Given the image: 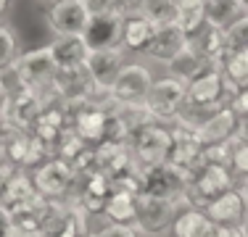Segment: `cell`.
<instances>
[{"instance_id":"cell-1","label":"cell","mask_w":248,"mask_h":237,"mask_svg":"<svg viewBox=\"0 0 248 237\" xmlns=\"http://www.w3.org/2000/svg\"><path fill=\"white\" fill-rule=\"evenodd\" d=\"M127 145H129V153H132V163L140 171L167 163L169 150H172V129L164 121H148L129 134Z\"/></svg>"},{"instance_id":"cell-2","label":"cell","mask_w":248,"mask_h":237,"mask_svg":"<svg viewBox=\"0 0 248 237\" xmlns=\"http://www.w3.org/2000/svg\"><path fill=\"white\" fill-rule=\"evenodd\" d=\"M232 174L230 166L222 163H203L190 174V185H187L185 200L190 203V208H206L211 200H217L219 195L232 190Z\"/></svg>"},{"instance_id":"cell-3","label":"cell","mask_w":248,"mask_h":237,"mask_svg":"<svg viewBox=\"0 0 248 237\" xmlns=\"http://www.w3.org/2000/svg\"><path fill=\"white\" fill-rule=\"evenodd\" d=\"M185 95H187V85L174 76L164 74L156 76L151 85L148 95H145V108L156 121H174L180 116V111L185 108Z\"/></svg>"},{"instance_id":"cell-4","label":"cell","mask_w":248,"mask_h":237,"mask_svg":"<svg viewBox=\"0 0 248 237\" xmlns=\"http://www.w3.org/2000/svg\"><path fill=\"white\" fill-rule=\"evenodd\" d=\"M143 193L145 195H156V198H167L174 200V203H182L187 193V185H190V174L185 169L174 163H158L151 166V169H143Z\"/></svg>"},{"instance_id":"cell-5","label":"cell","mask_w":248,"mask_h":237,"mask_svg":"<svg viewBox=\"0 0 248 237\" xmlns=\"http://www.w3.org/2000/svg\"><path fill=\"white\" fill-rule=\"evenodd\" d=\"M14 69L32 92H43V90H48V87H53L56 74H58V66H56V61H53L48 45H40V47H32V50L21 53V56L16 58Z\"/></svg>"},{"instance_id":"cell-6","label":"cell","mask_w":248,"mask_h":237,"mask_svg":"<svg viewBox=\"0 0 248 237\" xmlns=\"http://www.w3.org/2000/svg\"><path fill=\"white\" fill-rule=\"evenodd\" d=\"M153 69L143 61H127L111 87V100L114 103H145L151 85H153Z\"/></svg>"},{"instance_id":"cell-7","label":"cell","mask_w":248,"mask_h":237,"mask_svg":"<svg viewBox=\"0 0 248 237\" xmlns=\"http://www.w3.org/2000/svg\"><path fill=\"white\" fill-rule=\"evenodd\" d=\"M90 14L85 11L82 0H48L45 5V27L53 37L63 34H85Z\"/></svg>"},{"instance_id":"cell-8","label":"cell","mask_w":248,"mask_h":237,"mask_svg":"<svg viewBox=\"0 0 248 237\" xmlns=\"http://www.w3.org/2000/svg\"><path fill=\"white\" fill-rule=\"evenodd\" d=\"M77 177L79 174L63 158L50 156V161H45L40 166L32 179H34V187H37V193L43 198L56 200V198H69L72 195V190L77 187Z\"/></svg>"},{"instance_id":"cell-9","label":"cell","mask_w":248,"mask_h":237,"mask_svg":"<svg viewBox=\"0 0 248 237\" xmlns=\"http://www.w3.org/2000/svg\"><path fill=\"white\" fill-rule=\"evenodd\" d=\"M174 208H177L174 200L140 193L138 195V216H135L132 227L138 229V232H145V235H153V237L164 235L167 229H172V224H174Z\"/></svg>"},{"instance_id":"cell-10","label":"cell","mask_w":248,"mask_h":237,"mask_svg":"<svg viewBox=\"0 0 248 237\" xmlns=\"http://www.w3.org/2000/svg\"><path fill=\"white\" fill-rule=\"evenodd\" d=\"M87 213L77 200L69 203H53L50 216L45 219L37 237H82L87 235Z\"/></svg>"},{"instance_id":"cell-11","label":"cell","mask_w":248,"mask_h":237,"mask_svg":"<svg viewBox=\"0 0 248 237\" xmlns=\"http://www.w3.org/2000/svg\"><path fill=\"white\" fill-rule=\"evenodd\" d=\"M124 47H114V50H90L85 61V71L90 76L93 87L100 92V95H108L111 87H114L116 76H119L124 61Z\"/></svg>"},{"instance_id":"cell-12","label":"cell","mask_w":248,"mask_h":237,"mask_svg":"<svg viewBox=\"0 0 248 237\" xmlns=\"http://www.w3.org/2000/svg\"><path fill=\"white\" fill-rule=\"evenodd\" d=\"M167 161L185 169L187 174H193L198 166H203V145L196 137V129L185 127L180 121L174 124L172 127V150H169Z\"/></svg>"},{"instance_id":"cell-13","label":"cell","mask_w":248,"mask_h":237,"mask_svg":"<svg viewBox=\"0 0 248 237\" xmlns=\"http://www.w3.org/2000/svg\"><path fill=\"white\" fill-rule=\"evenodd\" d=\"M240 121H243V118L235 114L230 105H222V108H217L214 114H209L196 127V137L201 140L203 148L217 145V142H227V140L238 137Z\"/></svg>"},{"instance_id":"cell-14","label":"cell","mask_w":248,"mask_h":237,"mask_svg":"<svg viewBox=\"0 0 248 237\" xmlns=\"http://www.w3.org/2000/svg\"><path fill=\"white\" fill-rule=\"evenodd\" d=\"M93 166H95V171H100V174L116 179L122 171H127L129 166H135L132 163V153H129V145L124 140L98 142V145L93 148Z\"/></svg>"},{"instance_id":"cell-15","label":"cell","mask_w":248,"mask_h":237,"mask_svg":"<svg viewBox=\"0 0 248 237\" xmlns=\"http://www.w3.org/2000/svg\"><path fill=\"white\" fill-rule=\"evenodd\" d=\"M122 24L124 16H90L82 40L90 50H114L122 47Z\"/></svg>"},{"instance_id":"cell-16","label":"cell","mask_w":248,"mask_h":237,"mask_svg":"<svg viewBox=\"0 0 248 237\" xmlns=\"http://www.w3.org/2000/svg\"><path fill=\"white\" fill-rule=\"evenodd\" d=\"M153 34H156V24H151L143 14L138 11H129L124 16L122 24V47L129 56H145V50L153 43Z\"/></svg>"},{"instance_id":"cell-17","label":"cell","mask_w":248,"mask_h":237,"mask_svg":"<svg viewBox=\"0 0 248 237\" xmlns=\"http://www.w3.org/2000/svg\"><path fill=\"white\" fill-rule=\"evenodd\" d=\"M187 34L182 32L180 24H167V27H156V34H153V43L145 50V58L151 63H158V66H167L169 61L177 56V53L185 47Z\"/></svg>"},{"instance_id":"cell-18","label":"cell","mask_w":248,"mask_h":237,"mask_svg":"<svg viewBox=\"0 0 248 237\" xmlns=\"http://www.w3.org/2000/svg\"><path fill=\"white\" fill-rule=\"evenodd\" d=\"M50 56L56 61L58 71L63 69H79L85 66L87 56H90V47L82 40V34H63V37H53L50 43Z\"/></svg>"},{"instance_id":"cell-19","label":"cell","mask_w":248,"mask_h":237,"mask_svg":"<svg viewBox=\"0 0 248 237\" xmlns=\"http://www.w3.org/2000/svg\"><path fill=\"white\" fill-rule=\"evenodd\" d=\"M111 193H114V179L100 174V171H90V174H85V187H82V193L74 200L87 213H103L106 200H108Z\"/></svg>"},{"instance_id":"cell-20","label":"cell","mask_w":248,"mask_h":237,"mask_svg":"<svg viewBox=\"0 0 248 237\" xmlns=\"http://www.w3.org/2000/svg\"><path fill=\"white\" fill-rule=\"evenodd\" d=\"M246 211H248V203L240 195V190L235 187L206 206V213L214 224H240L246 219Z\"/></svg>"},{"instance_id":"cell-21","label":"cell","mask_w":248,"mask_h":237,"mask_svg":"<svg viewBox=\"0 0 248 237\" xmlns=\"http://www.w3.org/2000/svg\"><path fill=\"white\" fill-rule=\"evenodd\" d=\"M209 66H214V63H209L206 58H201L198 53L185 43V47H182V50L177 53V56L164 69H167L169 76H174V79H180V82H185V85H187V82L196 79L198 74H203Z\"/></svg>"},{"instance_id":"cell-22","label":"cell","mask_w":248,"mask_h":237,"mask_svg":"<svg viewBox=\"0 0 248 237\" xmlns=\"http://www.w3.org/2000/svg\"><path fill=\"white\" fill-rule=\"evenodd\" d=\"M211 229H214V222L201 208H185L172 224L174 237H209Z\"/></svg>"},{"instance_id":"cell-23","label":"cell","mask_w":248,"mask_h":237,"mask_svg":"<svg viewBox=\"0 0 248 237\" xmlns=\"http://www.w3.org/2000/svg\"><path fill=\"white\" fill-rule=\"evenodd\" d=\"M106 219L114 224H135L138 216V195L127 193V190H114L106 200Z\"/></svg>"},{"instance_id":"cell-24","label":"cell","mask_w":248,"mask_h":237,"mask_svg":"<svg viewBox=\"0 0 248 237\" xmlns=\"http://www.w3.org/2000/svg\"><path fill=\"white\" fill-rule=\"evenodd\" d=\"M248 8L240 0H206V24L217 29H227L232 21L246 16Z\"/></svg>"},{"instance_id":"cell-25","label":"cell","mask_w":248,"mask_h":237,"mask_svg":"<svg viewBox=\"0 0 248 237\" xmlns=\"http://www.w3.org/2000/svg\"><path fill=\"white\" fill-rule=\"evenodd\" d=\"M177 24L187 37L206 27V0H177Z\"/></svg>"},{"instance_id":"cell-26","label":"cell","mask_w":248,"mask_h":237,"mask_svg":"<svg viewBox=\"0 0 248 237\" xmlns=\"http://www.w3.org/2000/svg\"><path fill=\"white\" fill-rule=\"evenodd\" d=\"M222 74H224V79L232 85L235 92L248 87V47H243V50H232V53L224 56Z\"/></svg>"},{"instance_id":"cell-27","label":"cell","mask_w":248,"mask_h":237,"mask_svg":"<svg viewBox=\"0 0 248 237\" xmlns=\"http://www.w3.org/2000/svg\"><path fill=\"white\" fill-rule=\"evenodd\" d=\"M132 11L143 14L145 19L156 27L177 24V0H140Z\"/></svg>"},{"instance_id":"cell-28","label":"cell","mask_w":248,"mask_h":237,"mask_svg":"<svg viewBox=\"0 0 248 237\" xmlns=\"http://www.w3.org/2000/svg\"><path fill=\"white\" fill-rule=\"evenodd\" d=\"M19 56H21V47H19V34H16V29L11 27L8 21H0V71L14 66Z\"/></svg>"},{"instance_id":"cell-29","label":"cell","mask_w":248,"mask_h":237,"mask_svg":"<svg viewBox=\"0 0 248 237\" xmlns=\"http://www.w3.org/2000/svg\"><path fill=\"white\" fill-rule=\"evenodd\" d=\"M82 5L90 16H127L132 11L127 0H82Z\"/></svg>"},{"instance_id":"cell-30","label":"cell","mask_w":248,"mask_h":237,"mask_svg":"<svg viewBox=\"0 0 248 237\" xmlns=\"http://www.w3.org/2000/svg\"><path fill=\"white\" fill-rule=\"evenodd\" d=\"M224 47H227V53L248 47V14L240 16L238 21H232L224 29Z\"/></svg>"},{"instance_id":"cell-31","label":"cell","mask_w":248,"mask_h":237,"mask_svg":"<svg viewBox=\"0 0 248 237\" xmlns=\"http://www.w3.org/2000/svg\"><path fill=\"white\" fill-rule=\"evenodd\" d=\"M232 169L238 174L248 177V137H235L232 148Z\"/></svg>"},{"instance_id":"cell-32","label":"cell","mask_w":248,"mask_h":237,"mask_svg":"<svg viewBox=\"0 0 248 237\" xmlns=\"http://www.w3.org/2000/svg\"><path fill=\"white\" fill-rule=\"evenodd\" d=\"M98 237H138V229L132 224H108L98 232Z\"/></svg>"},{"instance_id":"cell-33","label":"cell","mask_w":248,"mask_h":237,"mask_svg":"<svg viewBox=\"0 0 248 237\" xmlns=\"http://www.w3.org/2000/svg\"><path fill=\"white\" fill-rule=\"evenodd\" d=\"M230 108H232L240 118H248V87L235 92V98L230 100Z\"/></svg>"},{"instance_id":"cell-34","label":"cell","mask_w":248,"mask_h":237,"mask_svg":"<svg viewBox=\"0 0 248 237\" xmlns=\"http://www.w3.org/2000/svg\"><path fill=\"white\" fill-rule=\"evenodd\" d=\"M209 237H246L240 224H214Z\"/></svg>"},{"instance_id":"cell-35","label":"cell","mask_w":248,"mask_h":237,"mask_svg":"<svg viewBox=\"0 0 248 237\" xmlns=\"http://www.w3.org/2000/svg\"><path fill=\"white\" fill-rule=\"evenodd\" d=\"M0 237H19L16 235V227L11 222V213L5 206H0Z\"/></svg>"},{"instance_id":"cell-36","label":"cell","mask_w":248,"mask_h":237,"mask_svg":"<svg viewBox=\"0 0 248 237\" xmlns=\"http://www.w3.org/2000/svg\"><path fill=\"white\" fill-rule=\"evenodd\" d=\"M11 5H14V0H0V21H5V16H8Z\"/></svg>"},{"instance_id":"cell-37","label":"cell","mask_w":248,"mask_h":237,"mask_svg":"<svg viewBox=\"0 0 248 237\" xmlns=\"http://www.w3.org/2000/svg\"><path fill=\"white\" fill-rule=\"evenodd\" d=\"M240 195H243L246 203H248V179H243V185H240Z\"/></svg>"},{"instance_id":"cell-38","label":"cell","mask_w":248,"mask_h":237,"mask_svg":"<svg viewBox=\"0 0 248 237\" xmlns=\"http://www.w3.org/2000/svg\"><path fill=\"white\" fill-rule=\"evenodd\" d=\"M5 129H8V127H5V118H3V114H0V142H3V134H5Z\"/></svg>"},{"instance_id":"cell-39","label":"cell","mask_w":248,"mask_h":237,"mask_svg":"<svg viewBox=\"0 0 248 237\" xmlns=\"http://www.w3.org/2000/svg\"><path fill=\"white\" fill-rule=\"evenodd\" d=\"M240 229H243V235L248 237V211H246V219L240 222Z\"/></svg>"},{"instance_id":"cell-40","label":"cell","mask_w":248,"mask_h":237,"mask_svg":"<svg viewBox=\"0 0 248 237\" xmlns=\"http://www.w3.org/2000/svg\"><path fill=\"white\" fill-rule=\"evenodd\" d=\"M3 103H5V95H3V90H0V114H3Z\"/></svg>"},{"instance_id":"cell-41","label":"cell","mask_w":248,"mask_h":237,"mask_svg":"<svg viewBox=\"0 0 248 237\" xmlns=\"http://www.w3.org/2000/svg\"><path fill=\"white\" fill-rule=\"evenodd\" d=\"M138 3H140V0H127V5H129V8H135Z\"/></svg>"},{"instance_id":"cell-42","label":"cell","mask_w":248,"mask_h":237,"mask_svg":"<svg viewBox=\"0 0 248 237\" xmlns=\"http://www.w3.org/2000/svg\"><path fill=\"white\" fill-rule=\"evenodd\" d=\"M82 237H98V232H87V235H82Z\"/></svg>"},{"instance_id":"cell-43","label":"cell","mask_w":248,"mask_h":237,"mask_svg":"<svg viewBox=\"0 0 248 237\" xmlns=\"http://www.w3.org/2000/svg\"><path fill=\"white\" fill-rule=\"evenodd\" d=\"M240 3H243V5H246V8H248V0H240Z\"/></svg>"}]
</instances>
